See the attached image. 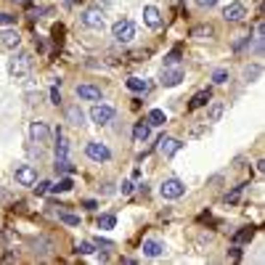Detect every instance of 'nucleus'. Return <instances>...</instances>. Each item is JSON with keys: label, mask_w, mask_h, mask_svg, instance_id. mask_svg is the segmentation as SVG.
<instances>
[{"label": "nucleus", "mask_w": 265, "mask_h": 265, "mask_svg": "<svg viewBox=\"0 0 265 265\" xmlns=\"http://www.w3.org/2000/svg\"><path fill=\"white\" fill-rule=\"evenodd\" d=\"M77 96H80L82 101H101V88H96V85H80V88H77Z\"/></svg>", "instance_id": "nucleus-15"}, {"label": "nucleus", "mask_w": 265, "mask_h": 265, "mask_svg": "<svg viewBox=\"0 0 265 265\" xmlns=\"http://www.w3.org/2000/svg\"><path fill=\"white\" fill-rule=\"evenodd\" d=\"M141 249H144L146 257H162V255H165V244L157 241V239H146Z\"/></svg>", "instance_id": "nucleus-13"}, {"label": "nucleus", "mask_w": 265, "mask_h": 265, "mask_svg": "<svg viewBox=\"0 0 265 265\" xmlns=\"http://www.w3.org/2000/svg\"><path fill=\"white\" fill-rule=\"evenodd\" d=\"M16 183L19 186H35L37 183V170L32 165H16Z\"/></svg>", "instance_id": "nucleus-4"}, {"label": "nucleus", "mask_w": 265, "mask_h": 265, "mask_svg": "<svg viewBox=\"0 0 265 265\" xmlns=\"http://www.w3.org/2000/svg\"><path fill=\"white\" fill-rule=\"evenodd\" d=\"M231 257H234V260H239V257H241V252H239V247H234V249H231Z\"/></svg>", "instance_id": "nucleus-40"}, {"label": "nucleus", "mask_w": 265, "mask_h": 265, "mask_svg": "<svg viewBox=\"0 0 265 265\" xmlns=\"http://www.w3.org/2000/svg\"><path fill=\"white\" fill-rule=\"evenodd\" d=\"M210 35H212V27H207V24L191 29V37H196V40H204V37H210Z\"/></svg>", "instance_id": "nucleus-25"}, {"label": "nucleus", "mask_w": 265, "mask_h": 265, "mask_svg": "<svg viewBox=\"0 0 265 265\" xmlns=\"http://www.w3.org/2000/svg\"><path fill=\"white\" fill-rule=\"evenodd\" d=\"M244 16H247V8H244L241 3H231L228 8L223 11V19H225V22H241Z\"/></svg>", "instance_id": "nucleus-12"}, {"label": "nucleus", "mask_w": 265, "mask_h": 265, "mask_svg": "<svg viewBox=\"0 0 265 265\" xmlns=\"http://www.w3.org/2000/svg\"><path fill=\"white\" fill-rule=\"evenodd\" d=\"M212 82H215V85H223V82H228V72H225V69H215V74H212Z\"/></svg>", "instance_id": "nucleus-32"}, {"label": "nucleus", "mask_w": 265, "mask_h": 265, "mask_svg": "<svg viewBox=\"0 0 265 265\" xmlns=\"http://www.w3.org/2000/svg\"><path fill=\"white\" fill-rule=\"evenodd\" d=\"M85 154L93 159V162H109V159H112V151H109L103 144H98V141H90L85 146Z\"/></svg>", "instance_id": "nucleus-5"}, {"label": "nucleus", "mask_w": 265, "mask_h": 265, "mask_svg": "<svg viewBox=\"0 0 265 265\" xmlns=\"http://www.w3.org/2000/svg\"><path fill=\"white\" fill-rule=\"evenodd\" d=\"M0 24H3V27H11V24H16V16L14 14H0Z\"/></svg>", "instance_id": "nucleus-34"}, {"label": "nucleus", "mask_w": 265, "mask_h": 265, "mask_svg": "<svg viewBox=\"0 0 265 265\" xmlns=\"http://www.w3.org/2000/svg\"><path fill=\"white\" fill-rule=\"evenodd\" d=\"M29 69H32V59L27 53H16L14 59H8V72H11V77H16V80L27 77Z\"/></svg>", "instance_id": "nucleus-1"}, {"label": "nucleus", "mask_w": 265, "mask_h": 265, "mask_svg": "<svg viewBox=\"0 0 265 265\" xmlns=\"http://www.w3.org/2000/svg\"><path fill=\"white\" fill-rule=\"evenodd\" d=\"M144 24L151 29H159V24H162V14H159L157 5H146L144 8Z\"/></svg>", "instance_id": "nucleus-11"}, {"label": "nucleus", "mask_w": 265, "mask_h": 265, "mask_svg": "<svg viewBox=\"0 0 265 265\" xmlns=\"http://www.w3.org/2000/svg\"><path fill=\"white\" fill-rule=\"evenodd\" d=\"M223 117V103H212L210 106V122H217Z\"/></svg>", "instance_id": "nucleus-30"}, {"label": "nucleus", "mask_w": 265, "mask_h": 265, "mask_svg": "<svg viewBox=\"0 0 265 265\" xmlns=\"http://www.w3.org/2000/svg\"><path fill=\"white\" fill-rule=\"evenodd\" d=\"M19 43H22V37H19L16 29H3L0 32V45H3V48H19Z\"/></svg>", "instance_id": "nucleus-14"}, {"label": "nucleus", "mask_w": 265, "mask_h": 265, "mask_svg": "<svg viewBox=\"0 0 265 265\" xmlns=\"http://www.w3.org/2000/svg\"><path fill=\"white\" fill-rule=\"evenodd\" d=\"M82 24L90 29H103L106 27V19H103V11L101 8H88L85 14H82Z\"/></svg>", "instance_id": "nucleus-6"}, {"label": "nucleus", "mask_w": 265, "mask_h": 265, "mask_svg": "<svg viewBox=\"0 0 265 265\" xmlns=\"http://www.w3.org/2000/svg\"><path fill=\"white\" fill-rule=\"evenodd\" d=\"M127 88H130L133 93H148V90H151V82L141 80V77H130V80H127Z\"/></svg>", "instance_id": "nucleus-17"}, {"label": "nucleus", "mask_w": 265, "mask_h": 265, "mask_svg": "<svg viewBox=\"0 0 265 265\" xmlns=\"http://www.w3.org/2000/svg\"><path fill=\"white\" fill-rule=\"evenodd\" d=\"M220 0H196V5L199 8H212V5H217Z\"/></svg>", "instance_id": "nucleus-36"}, {"label": "nucleus", "mask_w": 265, "mask_h": 265, "mask_svg": "<svg viewBox=\"0 0 265 265\" xmlns=\"http://www.w3.org/2000/svg\"><path fill=\"white\" fill-rule=\"evenodd\" d=\"M67 151H69V141H67V138H64V135L59 133V144H56V159L67 157Z\"/></svg>", "instance_id": "nucleus-24"}, {"label": "nucleus", "mask_w": 265, "mask_h": 265, "mask_svg": "<svg viewBox=\"0 0 265 265\" xmlns=\"http://www.w3.org/2000/svg\"><path fill=\"white\" fill-rule=\"evenodd\" d=\"M180 148H183V144L178 138H159V154L162 157H175Z\"/></svg>", "instance_id": "nucleus-10"}, {"label": "nucleus", "mask_w": 265, "mask_h": 265, "mask_svg": "<svg viewBox=\"0 0 265 265\" xmlns=\"http://www.w3.org/2000/svg\"><path fill=\"white\" fill-rule=\"evenodd\" d=\"M112 35H114L117 43H130L135 37V22H130V19H120V22L112 27Z\"/></svg>", "instance_id": "nucleus-2"}, {"label": "nucleus", "mask_w": 265, "mask_h": 265, "mask_svg": "<svg viewBox=\"0 0 265 265\" xmlns=\"http://www.w3.org/2000/svg\"><path fill=\"white\" fill-rule=\"evenodd\" d=\"M29 135H32V141H35V144H48V141H50V130H48V125H45V122H32Z\"/></svg>", "instance_id": "nucleus-9"}, {"label": "nucleus", "mask_w": 265, "mask_h": 265, "mask_svg": "<svg viewBox=\"0 0 265 265\" xmlns=\"http://www.w3.org/2000/svg\"><path fill=\"white\" fill-rule=\"evenodd\" d=\"M50 186H53V183H50V180H43V183L32 186V189H35V193H48V191H50Z\"/></svg>", "instance_id": "nucleus-33"}, {"label": "nucleus", "mask_w": 265, "mask_h": 265, "mask_svg": "<svg viewBox=\"0 0 265 265\" xmlns=\"http://www.w3.org/2000/svg\"><path fill=\"white\" fill-rule=\"evenodd\" d=\"M59 217H61V223H67V225H80V217L72 215V212H59Z\"/></svg>", "instance_id": "nucleus-29"}, {"label": "nucleus", "mask_w": 265, "mask_h": 265, "mask_svg": "<svg viewBox=\"0 0 265 265\" xmlns=\"http://www.w3.org/2000/svg\"><path fill=\"white\" fill-rule=\"evenodd\" d=\"M252 236H255V228H241L234 234V244H244V241H252Z\"/></svg>", "instance_id": "nucleus-23"}, {"label": "nucleus", "mask_w": 265, "mask_h": 265, "mask_svg": "<svg viewBox=\"0 0 265 265\" xmlns=\"http://www.w3.org/2000/svg\"><path fill=\"white\" fill-rule=\"evenodd\" d=\"M50 103H56V106H59V103H61V96H59V90H50Z\"/></svg>", "instance_id": "nucleus-38"}, {"label": "nucleus", "mask_w": 265, "mask_h": 265, "mask_svg": "<svg viewBox=\"0 0 265 265\" xmlns=\"http://www.w3.org/2000/svg\"><path fill=\"white\" fill-rule=\"evenodd\" d=\"M148 125H165L167 122V117H165V112L162 109H151V112H148Z\"/></svg>", "instance_id": "nucleus-22"}, {"label": "nucleus", "mask_w": 265, "mask_h": 265, "mask_svg": "<svg viewBox=\"0 0 265 265\" xmlns=\"http://www.w3.org/2000/svg\"><path fill=\"white\" fill-rule=\"evenodd\" d=\"M241 191H244V186H236L231 193H225V204H236L239 199H241Z\"/></svg>", "instance_id": "nucleus-27"}, {"label": "nucleus", "mask_w": 265, "mask_h": 265, "mask_svg": "<svg viewBox=\"0 0 265 265\" xmlns=\"http://www.w3.org/2000/svg\"><path fill=\"white\" fill-rule=\"evenodd\" d=\"M56 172H61V175H72V172H74V165L69 162L67 157H61V159H56Z\"/></svg>", "instance_id": "nucleus-20"}, {"label": "nucleus", "mask_w": 265, "mask_h": 265, "mask_svg": "<svg viewBox=\"0 0 265 265\" xmlns=\"http://www.w3.org/2000/svg\"><path fill=\"white\" fill-rule=\"evenodd\" d=\"M159 193H162L165 199H180L186 193V183L180 178H167L162 186H159Z\"/></svg>", "instance_id": "nucleus-3"}, {"label": "nucleus", "mask_w": 265, "mask_h": 265, "mask_svg": "<svg viewBox=\"0 0 265 265\" xmlns=\"http://www.w3.org/2000/svg\"><path fill=\"white\" fill-rule=\"evenodd\" d=\"M244 77H247V80H255V77H260V67H247Z\"/></svg>", "instance_id": "nucleus-35"}, {"label": "nucleus", "mask_w": 265, "mask_h": 265, "mask_svg": "<svg viewBox=\"0 0 265 265\" xmlns=\"http://www.w3.org/2000/svg\"><path fill=\"white\" fill-rule=\"evenodd\" d=\"M14 3H27V0H14Z\"/></svg>", "instance_id": "nucleus-41"}, {"label": "nucleus", "mask_w": 265, "mask_h": 265, "mask_svg": "<svg viewBox=\"0 0 265 265\" xmlns=\"http://www.w3.org/2000/svg\"><path fill=\"white\" fill-rule=\"evenodd\" d=\"M117 225V217L114 215H101L98 217V228H114Z\"/></svg>", "instance_id": "nucleus-28"}, {"label": "nucleus", "mask_w": 265, "mask_h": 265, "mask_svg": "<svg viewBox=\"0 0 265 265\" xmlns=\"http://www.w3.org/2000/svg\"><path fill=\"white\" fill-rule=\"evenodd\" d=\"M148 135H151V125H148V122H135V127H133V141L135 144L148 141Z\"/></svg>", "instance_id": "nucleus-16"}, {"label": "nucleus", "mask_w": 265, "mask_h": 265, "mask_svg": "<svg viewBox=\"0 0 265 265\" xmlns=\"http://www.w3.org/2000/svg\"><path fill=\"white\" fill-rule=\"evenodd\" d=\"M82 207H85V210H96V207H98V202H96V199H85V202H82Z\"/></svg>", "instance_id": "nucleus-39"}, {"label": "nucleus", "mask_w": 265, "mask_h": 265, "mask_svg": "<svg viewBox=\"0 0 265 265\" xmlns=\"http://www.w3.org/2000/svg\"><path fill=\"white\" fill-rule=\"evenodd\" d=\"M67 122H69V125H74V127H80L82 122H85V114L80 112V106H72V109H69V112H67Z\"/></svg>", "instance_id": "nucleus-19"}, {"label": "nucleus", "mask_w": 265, "mask_h": 265, "mask_svg": "<svg viewBox=\"0 0 265 265\" xmlns=\"http://www.w3.org/2000/svg\"><path fill=\"white\" fill-rule=\"evenodd\" d=\"M180 80H183V69L180 67H165L159 82H162L165 88H175V85H180Z\"/></svg>", "instance_id": "nucleus-8"}, {"label": "nucleus", "mask_w": 265, "mask_h": 265, "mask_svg": "<svg viewBox=\"0 0 265 265\" xmlns=\"http://www.w3.org/2000/svg\"><path fill=\"white\" fill-rule=\"evenodd\" d=\"M165 67H180V50H170V53L165 56Z\"/></svg>", "instance_id": "nucleus-26"}, {"label": "nucleus", "mask_w": 265, "mask_h": 265, "mask_svg": "<svg viewBox=\"0 0 265 265\" xmlns=\"http://www.w3.org/2000/svg\"><path fill=\"white\" fill-rule=\"evenodd\" d=\"M77 252H80V255H93L96 244L93 241H80V244H77Z\"/></svg>", "instance_id": "nucleus-31"}, {"label": "nucleus", "mask_w": 265, "mask_h": 265, "mask_svg": "<svg viewBox=\"0 0 265 265\" xmlns=\"http://www.w3.org/2000/svg\"><path fill=\"white\" fill-rule=\"evenodd\" d=\"M210 98H212V93H210V90H199V93L191 98L189 109H191V112H193V109H202V106H207V103H210Z\"/></svg>", "instance_id": "nucleus-18"}, {"label": "nucleus", "mask_w": 265, "mask_h": 265, "mask_svg": "<svg viewBox=\"0 0 265 265\" xmlns=\"http://www.w3.org/2000/svg\"><path fill=\"white\" fill-rule=\"evenodd\" d=\"M90 120H93L96 125H109V122L114 120V109H112V106H101V103H96V106L90 109Z\"/></svg>", "instance_id": "nucleus-7"}, {"label": "nucleus", "mask_w": 265, "mask_h": 265, "mask_svg": "<svg viewBox=\"0 0 265 265\" xmlns=\"http://www.w3.org/2000/svg\"><path fill=\"white\" fill-rule=\"evenodd\" d=\"M74 189V180L72 178H61L56 186H50V191H56V193H67V191H72Z\"/></svg>", "instance_id": "nucleus-21"}, {"label": "nucleus", "mask_w": 265, "mask_h": 265, "mask_svg": "<svg viewBox=\"0 0 265 265\" xmlns=\"http://www.w3.org/2000/svg\"><path fill=\"white\" fill-rule=\"evenodd\" d=\"M120 191H122V193H125V196H127V193H130V191H133V183H130V180H122V186H120Z\"/></svg>", "instance_id": "nucleus-37"}]
</instances>
